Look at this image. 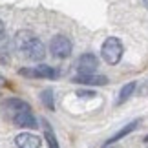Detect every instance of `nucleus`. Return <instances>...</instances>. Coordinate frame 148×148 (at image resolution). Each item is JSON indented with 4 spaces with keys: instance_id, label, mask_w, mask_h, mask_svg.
Wrapping results in <instances>:
<instances>
[{
    "instance_id": "obj_9",
    "label": "nucleus",
    "mask_w": 148,
    "mask_h": 148,
    "mask_svg": "<svg viewBox=\"0 0 148 148\" xmlns=\"http://www.w3.org/2000/svg\"><path fill=\"white\" fill-rule=\"evenodd\" d=\"M13 123H15V126H18V128H37V119L31 112H24V113H20V115H16L13 119Z\"/></svg>"
},
{
    "instance_id": "obj_17",
    "label": "nucleus",
    "mask_w": 148,
    "mask_h": 148,
    "mask_svg": "<svg viewBox=\"0 0 148 148\" xmlns=\"http://www.w3.org/2000/svg\"><path fill=\"white\" fill-rule=\"evenodd\" d=\"M143 2H145V5H146V8H148V0H143Z\"/></svg>"
},
{
    "instance_id": "obj_19",
    "label": "nucleus",
    "mask_w": 148,
    "mask_h": 148,
    "mask_svg": "<svg viewBox=\"0 0 148 148\" xmlns=\"http://www.w3.org/2000/svg\"><path fill=\"white\" fill-rule=\"evenodd\" d=\"M145 141H146V143H148V135H146V137H145Z\"/></svg>"
},
{
    "instance_id": "obj_5",
    "label": "nucleus",
    "mask_w": 148,
    "mask_h": 148,
    "mask_svg": "<svg viewBox=\"0 0 148 148\" xmlns=\"http://www.w3.org/2000/svg\"><path fill=\"white\" fill-rule=\"evenodd\" d=\"M2 110H4V115H8L11 121H13V119L16 115H20V113L31 112V106L27 104V102L20 101V99H8V101L2 102Z\"/></svg>"
},
{
    "instance_id": "obj_1",
    "label": "nucleus",
    "mask_w": 148,
    "mask_h": 148,
    "mask_svg": "<svg viewBox=\"0 0 148 148\" xmlns=\"http://www.w3.org/2000/svg\"><path fill=\"white\" fill-rule=\"evenodd\" d=\"M15 46L26 59L29 60H42L46 57V48L40 38H37V35L29 29H22L15 35Z\"/></svg>"
},
{
    "instance_id": "obj_8",
    "label": "nucleus",
    "mask_w": 148,
    "mask_h": 148,
    "mask_svg": "<svg viewBox=\"0 0 148 148\" xmlns=\"http://www.w3.org/2000/svg\"><path fill=\"white\" fill-rule=\"evenodd\" d=\"M15 143L18 148H40V139L35 134L29 132H22L15 137Z\"/></svg>"
},
{
    "instance_id": "obj_13",
    "label": "nucleus",
    "mask_w": 148,
    "mask_h": 148,
    "mask_svg": "<svg viewBox=\"0 0 148 148\" xmlns=\"http://www.w3.org/2000/svg\"><path fill=\"white\" fill-rule=\"evenodd\" d=\"M44 124H46V123H44ZM44 135H46V141H48L49 148H59V143H57V137H55L53 130H51L48 124H46V128H44Z\"/></svg>"
},
{
    "instance_id": "obj_16",
    "label": "nucleus",
    "mask_w": 148,
    "mask_h": 148,
    "mask_svg": "<svg viewBox=\"0 0 148 148\" xmlns=\"http://www.w3.org/2000/svg\"><path fill=\"white\" fill-rule=\"evenodd\" d=\"M4 37H5V26H4V22L0 20V40H4Z\"/></svg>"
},
{
    "instance_id": "obj_12",
    "label": "nucleus",
    "mask_w": 148,
    "mask_h": 148,
    "mask_svg": "<svg viewBox=\"0 0 148 148\" xmlns=\"http://www.w3.org/2000/svg\"><path fill=\"white\" fill-rule=\"evenodd\" d=\"M40 101H42V104L48 108V110L53 112L55 110V102H53V92L48 88V90H44V92L40 93Z\"/></svg>"
},
{
    "instance_id": "obj_6",
    "label": "nucleus",
    "mask_w": 148,
    "mask_h": 148,
    "mask_svg": "<svg viewBox=\"0 0 148 148\" xmlns=\"http://www.w3.org/2000/svg\"><path fill=\"white\" fill-rule=\"evenodd\" d=\"M18 75L31 77V79H51V77H55V70L51 66L40 64L35 68H22V70H18Z\"/></svg>"
},
{
    "instance_id": "obj_3",
    "label": "nucleus",
    "mask_w": 148,
    "mask_h": 148,
    "mask_svg": "<svg viewBox=\"0 0 148 148\" xmlns=\"http://www.w3.org/2000/svg\"><path fill=\"white\" fill-rule=\"evenodd\" d=\"M71 48L73 46H71L70 38L64 37V35H57V37L51 38V42H49V51L57 59H66V57H70Z\"/></svg>"
},
{
    "instance_id": "obj_10",
    "label": "nucleus",
    "mask_w": 148,
    "mask_h": 148,
    "mask_svg": "<svg viewBox=\"0 0 148 148\" xmlns=\"http://www.w3.org/2000/svg\"><path fill=\"white\" fill-rule=\"evenodd\" d=\"M139 123H141L139 119H135V121H132V123H130V124H126V126H124V128H121V130H119V132H117L115 135H112V137H110V139L106 141V145H110V143H115V141H119V139H123L124 135L132 134L134 130H135V128L139 126Z\"/></svg>"
},
{
    "instance_id": "obj_7",
    "label": "nucleus",
    "mask_w": 148,
    "mask_h": 148,
    "mask_svg": "<svg viewBox=\"0 0 148 148\" xmlns=\"http://www.w3.org/2000/svg\"><path fill=\"white\" fill-rule=\"evenodd\" d=\"M71 82L86 84V86H104L108 82V77L106 75H95V73H92V75H77L71 79Z\"/></svg>"
},
{
    "instance_id": "obj_2",
    "label": "nucleus",
    "mask_w": 148,
    "mask_h": 148,
    "mask_svg": "<svg viewBox=\"0 0 148 148\" xmlns=\"http://www.w3.org/2000/svg\"><path fill=\"white\" fill-rule=\"evenodd\" d=\"M123 42L119 40L117 37H108L104 42H102V48H101V55L104 62H108L110 66L117 64L123 57Z\"/></svg>"
},
{
    "instance_id": "obj_11",
    "label": "nucleus",
    "mask_w": 148,
    "mask_h": 148,
    "mask_svg": "<svg viewBox=\"0 0 148 148\" xmlns=\"http://www.w3.org/2000/svg\"><path fill=\"white\" fill-rule=\"evenodd\" d=\"M135 86H137V84H135V82H128L126 86H123L121 93H119V99H117V104H123L124 101H128V99H130V95L134 93Z\"/></svg>"
},
{
    "instance_id": "obj_14",
    "label": "nucleus",
    "mask_w": 148,
    "mask_h": 148,
    "mask_svg": "<svg viewBox=\"0 0 148 148\" xmlns=\"http://www.w3.org/2000/svg\"><path fill=\"white\" fill-rule=\"evenodd\" d=\"M77 95L79 97H93V92H86V90H81V92H77Z\"/></svg>"
},
{
    "instance_id": "obj_15",
    "label": "nucleus",
    "mask_w": 148,
    "mask_h": 148,
    "mask_svg": "<svg viewBox=\"0 0 148 148\" xmlns=\"http://www.w3.org/2000/svg\"><path fill=\"white\" fill-rule=\"evenodd\" d=\"M139 93L141 95H148V81H145V84L139 88Z\"/></svg>"
},
{
    "instance_id": "obj_4",
    "label": "nucleus",
    "mask_w": 148,
    "mask_h": 148,
    "mask_svg": "<svg viewBox=\"0 0 148 148\" xmlns=\"http://www.w3.org/2000/svg\"><path fill=\"white\" fill-rule=\"evenodd\" d=\"M75 68L81 71V75H92L99 68V59L93 53H82L75 62Z\"/></svg>"
},
{
    "instance_id": "obj_18",
    "label": "nucleus",
    "mask_w": 148,
    "mask_h": 148,
    "mask_svg": "<svg viewBox=\"0 0 148 148\" xmlns=\"http://www.w3.org/2000/svg\"><path fill=\"white\" fill-rule=\"evenodd\" d=\"M2 81H4V77H2V75H0V82H2Z\"/></svg>"
}]
</instances>
